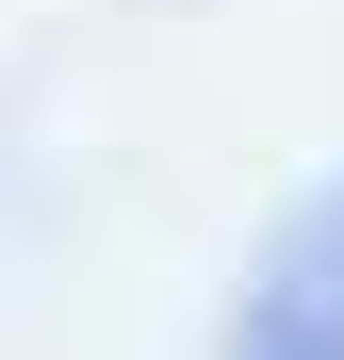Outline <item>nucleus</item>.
I'll return each mask as SVG.
<instances>
[{
  "mask_svg": "<svg viewBox=\"0 0 344 360\" xmlns=\"http://www.w3.org/2000/svg\"><path fill=\"white\" fill-rule=\"evenodd\" d=\"M229 360H344V180L279 213L246 311H229Z\"/></svg>",
  "mask_w": 344,
  "mask_h": 360,
  "instance_id": "nucleus-1",
  "label": "nucleus"
}]
</instances>
